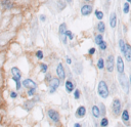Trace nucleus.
I'll list each match as a JSON object with an SVG mask.
<instances>
[{
	"mask_svg": "<svg viewBox=\"0 0 131 127\" xmlns=\"http://www.w3.org/2000/svg\"><path fill=\"white\" fill-rule=\"evenodd\" d=\"M97 92L102 98H106L108 96V88H107V85H106V83L104 81H100L98 83Z\"/></svg>",
	"mask_w": 131,
	"mask_h": 127,
	"instance_id": "obj_1",
	"label": "nucleus"
},
{
	"mask_svg": "<svg viewBox=\"0 0 131 127\" xmlns=\"http://www.w3.org/2000/svg\"><path fill=\"white\" fill-rule=\"evenodd\" d=\"M58 86H59V79H57V78H51V80L49 81V92L50 93L55 92V90L57 89Z\"/></svg>",
	"mask_w": 131,
	"mask_h": 127,
	"instance_id": "obj_2",
	"label": "nucleus"
},
{
	"mask_svg": "<svg viewBox=\"0 0 131 127\" xmlns=\"http://www.w3.org/2000/svg\"><path fill=\"white\" fill-rule=\"evenodd\" d=\"M47 116L49 117L50 120H52L54 123L58 122L59 121V114L55 111V110H52V109H49L47 111Z\"/></svg>",
	"mask_w": 131,
	"mask_h": 127,
	"instance_id": "obj_3",
	"label": "nucleus"
},
{
	"mask_svg": "<svg viewBox=\"0 0 131 127\" xmlns=\"http://www.w3.org/2000/svg\"><path fill=\"white\" fill-rule=\"evenodd\" d=\"M119 81H120V83H121V86H122V88L124 89V91L126 92V93H128V91H129V84H128V81H127V78H126V76L123 74H121L120 75V78H119Z\"/></svg>",
	"mask_w": 131,
	"mask_h": 127,
	"instance_id": "obj_4",
	"label": "nucleus"
},
{
	"mask_svg": "<svg viewBox=\"0 0 131 127\" xmlns=\"http://www.w3.org/2000/svg\"><path fill=\"white\" fill-rule=\"evenodd\" d=\"M67 30V25L64 23H62L60 26H59V29H58V33H59V36H60V39L62 41L63 44H67V36L64 35V32Z\"/></svg>",
	"mask_w": 131,
	"mask_h": 127,
	"instance_id": "obj_5",
	"label": "nucleus"
},
{
	"mask_svg": "<svg viewBox=\"0 0 131 127\" xmlns=\"http://www.w3.org/2000/svg\"><path fill=\"white\" fill-rule=\"evenodd\" d=\"M112 109H113V114L115 116H119V114L121 112V102L119 99H114Z\"/></svg>",
	"mask_w": 131,
	"mask_h": 127,
	"instance_id": "obj_6",
	"label": "nucleus"
},
{
	"mask_svg": "<svg viewBox=\"0 0 131 127\" xmlns=\"http://www.w3.org/2000/svg\"><path fill=\"white\" fill-rule=\"evenodd\" d=\"M105 66H106V70L108 72H113L114 70V66H115V58H114V55H108L107 58H106V61H105Z\"/></svg>",
	"mask_w": 131,
	"mask_h": 127,
	"instance_id": "obj_7",
	"label": "nucleus"
},
{
	"mask_svg": "<svg viewBox=\"0 0 131 127\" xmlns=\"http://www.w3.org/2000/svg\"><path fill=\"white\" fill-rule=\"evenodd\" d=\"M11 75H12V80L13 81H16V80H20L21 79V73L19 71V69L17 67H12L11 70Z\"/></svg>",
	"mask_w": 131,
	"mask_h": 127,
	"instance_id": "obj_8",
	"label": "nucleus"
},
{
	"mask_svg": "<svg viewBox=\"0 0 131 127\" xmlns=\"http://www.w3.org/2000/svg\"><path fill=\"white\" fill-rule=\"evenodd\" d=\"M0 5H1L2 9L10 10V9L13 8V1L12 0H1L0 1Z\"/></svg>",
	"mask_w": 131,
	"mask_h": 127,
	"instance_id": "obj_9",
	"label": "nucleus"
},
{
	"mask_svg": "<svg viewBox=\"0 0 131 127\" xmlns=\"http://www.w3.org/2000/svg\"><path fill=\"white\" fill-rule=\"evenodd\" d=\"M92 12V5L89 4H84L81 7V14L83 16H87Z\"/></svg>",
	"mask_w": 131,
	"mask_h": 127,
	"instance_id": "obj_10",
	"label": "nucleus"
},
{
	"mask_svg": "<svg viewBox=\"0 0 131 127\" xmlns=\"http://www.w3.org/2000/svg\"><path fill=\"white\" fill-rule=\"evenodd\" d=\"M21 85L26 88H37V83L34 82L32 79H25L23 82H21Z\"/></svg>",
	"mask_w": 131,
	"mask_h": 127,
	"instance_id": "obj_11",
	"label": "nucleus"
},
{
	"mask_svg": "<svg viewBox=\"0 0 131 127\" xmlns=\"http://www.w3.org/2000/svg\"><path fill=\"white\" fill-rule=\"evenodd\" d=\"M56 74H57L59 79H64L66 78V72H64V69L62 67V64H58L57 65V67H56Z\"/></svg>",
	"mask_w": 131,
	"mask_h": 127,
	"instance_id": "obj_12",
	"label": "nucleus"
},
{
	"mask_svg": "<svg viewBox=\"0 0 131 127\" xmlns=\"http://www.w3.org/2000/svg\"><path fill=\"white\" fill-rule=\"evenodd\" d=\"M117 70H118L119 74L124 73V61H123V58L121 56L117 57Z\"/></svg>",
	"mask_w": 131,
	"mask_h": 127,
	"instance_id": "obj_13",
	"label": "nucleus"
},
{
	"mask_svg": "<svg viewBox=\"0 0 131 127\" xmlns=\"http://www.w3.org/2000/svg\"><path fill=\"white\" fill-rule=\"evenodd\" d=\"M123 53L125 55V58L128 61H131V46L129 44H125V49Z\"/></svg>",
	"mask_w": 131,
	"mask_h": 127,
	"instance_id": "obj_14",
	"label": "nucleus"
},
{
	"mask_svg": "<svg viewBox=\"0 0 131 127\" xmlns=\"http://www.w3.org/2000/svg\"><path fill=\"white\" fill-rule=\"evenodd\" d=\"M110 25H111V27L113 29L116 28V26H117V14H116V12H112L111 13V16H110Z\"/></svg>",
	"mask_w": 131,
	"mask_h": 127,
	"instance_id": "obj_15",
	"label": "nucleus"
},
{
	"mask_svg": "<svg viewBox=\"0 0 131 127\" xmlns=\"http://www.w3.org/2000/svg\"><path fill=\"white\" fill-rule=\"evenodd\" d=\"M85 114H86V109H85V107H83V105L79 107L78 110H77V112H76L77 117H78V118H82V117L85 116Z\"/></svg>",
	"mask_w": 131,
	"mask_h": 127,
	"instance_id": "obj_16",
	"label": "nucleus"
},
{
	"mask_svg": "<svg viewBox=\"0 0 131 127\" xmlns=\"http://www.w3.org/2000/svg\"><path fill=\"white\" fill-rule=\"evenodd\" d=\"M34 105H35V100L32 99V100H28V101H26V102L24 103L23 108H24L25 110H27V111H30Z\"/></svg>",
	"mask_w": 131,
	"mask_h": 127,
	"instance_id": "obj_17",
	"label": "nucleus"
},
{
	"mask_svg": "<svg viewBox=\"0 0 131 127\" xmlns=\"http://www.w3.org/2000/svg\"><path fill=\"white\" fill-rule=\"evenodd\" d=\"M92 115L95 118H98L100 116V111H99V108L97 105H93L92 107Z\"/></svg>",
	"mask_w": 131,
	"mask_h": 127,
	"instance_id": "obj_18",
	"label": "nucleus"
},
{
	"mask_svg": "<svg viewBox=\"0 0 131 127\" xmlns=\"http://www.w3.org/2000/svg\"><path fill=\"white\" fill-rule=\"evenodd\" d=\"M66 89H67L68 92H72V91L74 90V84H73L70 80L66 81Z\"/></svg>",
	"mask_w": 131,
	"mask_h": 127,
	"instance_id": "obj_19",
	"label": "nucleus"
},
{
	"mask_svg": "<svg viewBox=\"0 0 131 127\" xmlns=\"http://www.w3.org/2000/svg\"><path fill=\"white\" fill-rule=\"evenodd\" d=\"M97 30H98L99 33H103L105 31V25H104L103 22H99L97 24Z\"/></svg>",
	"mask_w": 131,
	"mask_h": 127,
	"instance_id": "obj_20",
	"label": "nucleus"
},
{
	"mask_svg": "<svg viewBox=\"0 0 131 127\" xmlns=\"http://www.w3.org/2000/svg\"><path fill=\"white\" fill-rule=\"evenodd\" d=\"M122 120L125 121V122H128L129 121V113L127 110H124L123 113H122Z\"/></svg>",
	"mask_w": 131,
	"mask_h": 127,
	"instance_id": "obj_21",
	"label": "nucleus"
},
{
	"mask_svg": "<svg viewBox=\"0 0 131 127\" xmlns=\"http://www.w3.org/2000/svg\"><path fill=\"white\" fill-rule=\"evenodd\" d=\"M94 13H95V16H96V18H98V19H102L103 18V12L101 11V10H95L94 11Z\"/></svg>",
	"mask_w": 131,
	"mask_h": 127,
	"instance_id": "obj_22",
	"label": "nucleus"
},
{
	"mask_svg": "<svg viewBox=\"0 0 131 127\" xmlns=\"http://www.w3.org/2000/svg\"><path fill=\"white\" fill-rule=\"evenodd\" d=\"M94 41H95V43H96L97 45H99V44L103 41L102 35H96V36H95V38H94Z\"/></svg>",
	"mask_w": 131,
	"mask_h": 127,
	"instance_id": "obj_23",
	"label": "nucleus"
},
{
	"mask_svg": "<svg viewBox=\"0 0 131 127\" xmlns=\"http://www.w3.org/2000/svg\"><path fill=\"white\" fill-rule=\"evenodd\" d=\"M125 41L123 40V39H120L119 40V46H120V50H121V52L123 53L124 52V49H125Z\"/></svg>",
	"mask_w": 131,
	"mask_h": 127,
	"instance_id": "obj_24",
	"label": "nucleus"
},
{
	"mask_svg": "<svg viewBox=\"0 0 131 127\" xmlns=\"http://www.w3.org/2000/svg\"><path fill=\"white\" fill-rule=\"evenodd\" d=\"M129 9H130L129 3H128V2H125V3L123 4V10H124V13H128V12H129Z\"/></svg>",
	"mask_w": 131,
	"mask_h": 127,
	"instance_id": "obj_25",
	"label": "nucleus"
},
{
	"mask_svg": "<svg viewBox=\"0 0 131 127\" xmlns=\"http://www.w3.org/2000/svg\"><path fill=\"white\" fill-rule=\"evenodd\" d=\"M97 68L100 69V70L104 68V61H103L102 58H99V59H98V61H97Z\"/></svg>",
	"mask_w": 131,
	"mask_h": 127,
	"instance_id": "obj_26",
	"label": "nucleus"
},
{
	"mask_svg": "<svg viewBox=\"0 0 131 127\" xmlns=\"http://www.w3.org/2000/svg\"><path fill=\"white\" fill-rule=\"evenodd\" d=\"M40 69H41V72L45 74V73H47L48 67H47V65H46V64H41V65H40Z\"/></svg>",
	"mask_w": 131,
	"mask_h": 127,
	"instance_id": "obj_27",
	"label": "nucleus"
},
{
	"mask_svg": "<svg viewBox=\"0 0 131 127\" xmlns=\"http://www.w3.org/2000/svg\"><path fill=\"white\" fill-rule=\"evenodd\" d=\"M64 35L69 38V39H71V40H73L74 39V36H73V33L71 32V31H69V30H66V32H64Z\"/></svg>",
	"mask_w": 131,
	"mask_h": 127,
	"instance_id": "obj_28",
	"label": "nucleus"
},
{
	"mask_svg": "<svg viewBox=\"0 0 131 127\" xmlns=\"http://www.w3.org/2000/svg\"><path fill=\"white\" fill-rule=\"evenodd\" d=\"M100 125H101V127H106L108 125V120L106 118H102V120L100 122Z\"/></svg>",
	"mask_w": 131,
	"mask_h": 127,
	"instance_id": "obj_29",
	"label": "nucleus"
},
{
	"mask_svg": "<svg viewBox=\"0 0 131 127\" xmlns=\"http://www.w3.org/2000/svg\"><path fill=\"white\" fill-rule=\"evenodd\" d=\"M35 92H36V88H29L28 89V95L29 96L35 95Z\"/></svg>",
	"mask_w": 131,
	"mask_h": 127,
	"instance_id": "obj_30",
	"label": "nucleus"
},
{
	"mask_svg": "<svg viewBox=\"0 0 131 127\" xmlns=\"http://www.w3.org/2000/svg\"><path fill=\"white\" fill-rule=\"evenodd\" d=\"M98 46H99V48H100L101 50H105V49H106V47H107V45H106V42H105V41H102Z\"/></svg>",
	"mask_w": 131,
	"mask_h": 127,
	"instance_id": "obj_31",
	"label": "nucleus"
},
{
	"mask_svg": "<svg viewBox=\"0 0 131 127\" xmlns=\"http://www.w3.org/2000/svg\"><path fill=\"white\" fill-rule=\"evenodd\" d=\"M15 82V87H16V90H20L21 89V82H20V80H16V81H14Z\"/></svg>",
	"mask_w": 131,
	"mask_h": 127,
	"instance_id": "obj_32",
	"label": "nucleus"
},
{
	"mask_svg": "<svg viewBox=\"0 0 131 127\" xmlns=\"http://www.w3.org/2000/svg\"><path fill=\"white\" fill-rule=\"evenodd\" d=\"M36 56H37L38 59H42V58H43V52H42L41 50H38V51L36 52Z\"/></svg>",
	"mask_w": 131,
	"mask_h": 127,
	"instance_id": "obj_33",
	"label": "nucleus"
},
{
	"mask_svg": "<svg viewBox=\"0 0 131 127\" xmlns=\"http://www.w3.org/2000/svg\"><path fill=\"white\" fill-rule=\"evenodd\" d=\"M74 96H75V98H76V99H78V98L80 97V91H79L78 89H76V90H75V92H74Z\"/></svg>",
	"mask_w": 131,
	"mask_h": 127,
	"instance_id": "obj_34",
	"label": "nucleus"
},
{
	"mask_svg": "<svg viewBox=\"0 0 131 127\" xmlns=\"http://www.w3.org/2000/svg\"><path fill=\"white\" fill-rule=\"evenodd\" d=\"M10 97H11V98H16V97H17V93L14 92V91L10 92Z\"/></svg>",
	"mask_w": 131,
	"mask_h": 127,
	"instance_id": "obj_35",
	"label": "nucleus"
},
{
	"mask_svg": "<svg viewBox=\"0 0 131 127\" xmlns=\"http://www.w3.org/2000/svg\"><path fill=\"white\" fill-rule=\"evenodd\" d=\"M88 53H89L90 55L94 54V53H95V48H93V47H92V48H90V49L88 50Z\"/></svg>",
	"mask_w": 131,
	"mask_h": 127,
	"instance_id": "obj_36",
	"label": "nucleus"
},
{
	"mask_svg": "<svg viewBox=\"0 0 131 127\" xmlns=\"http://www.w3.org/2000/svg\"><path fill=\"white\" fill-rule=\"evenodd\" d=\"M45 80H46L47 82H49V81L51 80V75H50V74H46V76H45Z\"/></svg>",
	"mask_w": 131,
	"mask_h": 127,
	"instance_id": "obj_37",
	"label": "nucleus"
},
{
	"mask_svg": "<svg viewBox=\"0 0 131 127\" xmlns=\"http://www.w3.org/2000/svg\"><path fill=\"white\" fill-rule=\"evenodd\" d=\"M40 20H41V22H45V20H46V16H45L44 14H41V15H40Z\"/></svg>",
	"mask_w": 131,
	"mask_h": 127,
	"instance_id": "obj_38",
	"label": "nucleus"
},
{
	"mask_svg": "<svg viewBox=\"0 0 131 127\" xmlns=\"http://www.w3.org/2000/svg\"><path fill=\"white\" fill-rule=\"evenodd\" d=\"M67 62H68V64H72V60H71L70 57H67Z\"/></svg>",
	"mask_w": 131,
	"mask_h": 127,
	"instance_id": "obj_39",
	"label": "nucleus"
},
{
	"mask_svg": "<svg viewBox=\"0 0 131 127\" xmlns=\"http://www.w3.org/2000/svg\"><path fill=\"white\" fill-rule=\"evenodd\" d=\"M101 109H102V114H104V105L101 104Z\"/></svg>",
	"mask_w": 131,
	"mask_h": 127,
	"instance_id": "obj_40",
	"label": "nucleus"
},
{
	"mask_svg": "<svg viewBox=\"0 0 131 127\" xmlns=\"http://www.w3.org/2000/svg\"><path fill=\"white\" fill-rule=\"evenodd\" d=\"M74 127H81V125H80V124H79V123H76V124H75V126H74Z\"/></svg>",
	"mask_w": 131,
	"mask_h": 127,
	"instance_id": "obj_41",
	"label": "nucleus"
},
{
	"mask_svg": "<svg viewBox=\"0 0 131 127\" xmlns=\"http://www.w3.org/2000/svg\"><path fill=\"white\" fill-rule=\"evenodd\" d=\"M66 2H68V3H69V4H70V3H71V2H72V0H66Z\"/></svg>",
	"mask_w": 131,
	"mask_h": 127,
	"instance_id": "obj_42",
	"label": "nucleus"
},
{
	"mask_svg": "<svg viewBox=\"0 0 131 127\" xmlns=\"http://www.w3.org/2000/svg\"><path fill=\"white\" fill-rule=\"evenodd\" d=\"M129 81H130V83H131V75H130V78H129Z\"/></svg>",
	"mask_w": 131,
	"mask_h": 127,
	"instance_id": "obj_43",
	"label": "nucleus"
},
{
	"mask_svg": "<svg viewBox=\"0 0 131 127\" xmlns=\"http://www.w3.org/2000/svg\"><path fill=\"white\" fill-rule=\"evenodd\" d=\"M126 1H127L128 3H130V2H131V0H126Z\"/></svg>",
	"mask_w": 131,
	"mask_h": 127,
	"instance_id": "obj_44",
	"label": "nucleus"
},
{
	"mask_svg": "<svg viewBox=\"0 0 131 127\" xmlns=\"http://www.w3.org/2000/svg\"><path fill=\"white\" fill-rule=\"evenodd\" d=\"M84 1H86V2H89V1H91V0H84Z\"/></svg>",
	"mask_w": 131,
	"mask_h": 127,
	"instance_id": "obj_45",
	"label": "nucleus"
},
{
	"mask_svg": "<svg viewBox=\"0 0 131 127\" xmlns=\"http://www.w3.org/2000/svg\"><path fill=\"white\" fill-rule=\"evenodd\" d=\"M0 45H1V41H0Z\"/></svg>",
	"mask_w": 131,
	"mask_h": 127,
	"instance_id": "obj_46",
	"label": "nucleus"
}]
</instances>
